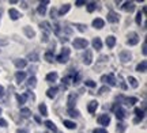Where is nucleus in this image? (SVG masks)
I'll list each match as a JSON object with an SVG mask.
<instances>
[{
  "mask_svg": "<svg viewBox=\"0 0 147 133\" xmlns=\"http://www.w3.org/2000/svg\"><path fill=\"white\" fill-rule=\"evenodd\" d=\"M56 80H57V74H56V72H51V74L47 75V82L53 83V82H56Z\"/></svg>",
  "mask_w": 147,
  "mask_h": 133,
  "instance_id": "obj_25",
  "label": "nucleus"
},
{
  "mask_svg": "<svg viewBox=\"0 0 147 133\" xmlns=\"http://www.w3.org/2000/svg\"><path fill=\"white\" fill-rule=\"evenodd\" d=\"M14 64H15L16 68L22 69V68H25V67L27 65V61L25 59H16V60H14Z\"/></svg>",
  "mask_w": 147,
  "mask_h": 133,
  "instance_id": "obj_17",
  "label": "nucleus"
},
{
  "mask_svg": "<svg viewBox=\"0 0 147 133\" xmlns=\"http://www.w3.org/2000/svg\"><path fill=\"white\" fill-rule=\"evenodd\" d=\"M72 45H74V48L75 49H86L87 48V45H89V41L84 39V38H75Z\"/></svg>",
  "mask_w": 147,
  "mask_h": 133,
  "instance_id": "obj_1",
  "label": "nucleus"
},
{
  "mask_svg": "<svg viewBox=\"0 0 147 133\" xmlns=\"http://www.w3.org/2000/svg\"><path fill=\"white\" fill-rule=\"evenodd\" d=\"M64 126L68 129H75L76 128V124L72 122V121H68V120H64Z\"/></svg>",
  "mask_w": 147,
  "mask_h": 133,
  "instance_id": "obj_29",
  "label": "nucleus"
},
{
  "mask_svg": "<svg viewBox=\"0 0 147 133\" xmlns=\"http://www.w3.org/2000/svg\"><path fill=\"white\" fill-rule=\"evenodd\" d=\"M40 27H41V30H42V34H48V35H49V33L52 31L49 22H42L41 25H40Z\"/></svg>",
  "mask_w": 147,
  "mask_h": 133,
  "instance_id": "obj_15",
  "label": "nucleus"
},
{
  "mask_svg": "<svg viewBox=\"0 0 147 133\" xmlns=\"http://www.w3.org/2000/svg\"><path fill=\"white\" fill-rule=\"evenodd\" d=\"M124 129H125L124 124H119V126H117V130H119L120 133H124Z\"/></svg>",
  "mask_w": 147,
  "mask_h": 133,
  "instance_id": "obj_43",
  "label": "nucleus"
},
{
  "mask_svg": "<svg viewBox=\"0 0 147 133\" xmlns=\"http://www.w3.org/2000/svg\"><path fill=\"white\" fill-rule=\"evenodd\" d=\"M109 122H110V116L109 114H101L100 117H98V124L102 125V126L109 125Z\"/></svg>",
  "mask_w": 147,
  "mask_h": 133,
  "instance_id": "obj_5",
  "label": "nucleus"
},
{
  "mask_svg": "<svg viewBox=\"0 0 147 133\" xmlns=\"http://www.w3.org/2000/svg\"><path fill=\"white\" fill-rule=\"evenodd\" d=\"M8 15H10V18L12 21H18V19L22 16L21 12L18 10H15V8H10V10H8Z\"/></svg>",
  "mask_w": 147,
  "mask_h": 133,
  "instance_id": "obj_9",
  "label": "nucleus"
},
{
  "mask_svg": "<svg viewBox=\"0 0 147 133\" xmlns=\"http://www.w3.org/2000/svg\"><path fill=\"white\" fill-rule=\"evenodd\" d=\"M128 82H129V84H131L132 88H138V86H139V83H138V80L134 78V76H129L128 78Z\"/></svg>",
  "mask_w": 147,
  "mask_h": 133,
  "instance_id": "obj_27",
  "label": "nucleus"
},
{
  "mask_svg": "<svg viewBox=\"0 0 147 133\" xmlns=\"http://www.w3.org/2000/svg\"><path fill=\"white\" fill-rule=\"evenodd\" d=\"M106 90H108V87H102V88L100 90V94H104V92H105Z\"/></svg>",
  "mask_w": 147,
  "mask_h": 133,
  "instance_id": "obj_50",
  "label": "nucleus"
},
{
  "mask_svg": "<svg viewBox=\"0 0 147 133\" xmlns=\"http://www.w3.org/2000/svg\"><path fill=\"white\" fill-rule=\"evenodd\" d=\"M29 60H30V61H38V54L37 53H30L29 54Z\"/></svg>",
  "mask_w": 147,
  "mask_h": 133,
  "instance_id": "obj_40",
  "label": "nucleus"
},
{
  "mask_svg": "<svg viewBox=\"0 0 147 133\" xmlns=\"http://www.w3.org/2000/svg\"><path fill=\"white\" fill-rule=\"evenodd\" d=\"M86 5H87V11H89V12H93V11L97 8V3H95V1H90V3H87Z\"/></svg>",
  "mask_w": 147,
  "mask_h": 133,
  "instance_id": "obj_32",
  "label": "nucleus"
},
{
  "mask_svg": "<svg viewBox=\"0 0 147 133\" xmlns=\"http://www.w3.org/2000/svg\"><path fill=\"white\" fill-rule=\"evenodd\" d=\"M69 53H71V52H69V49L68 48H64L63 50H61V53L57 56V59H56V60H57L60 64H64V63H67V61H68Z\"/></svg>",
  "mask_w": 147,
  "mask_h": 133,
  "instance_id": "obj_2",
  "label": "nucleus"
},
{
  "mask_svg": "<svg viewBox=\"0 0 147 133\" xmlns=\"http://www.w3.org/2000/svg\"><path fill=\"white\" fill-rule=\"evenodd\" d=\"M97 107H98V102L91 101L89 105H87V112H89L90 114H94V113L97 112Z\"/></svg>",
  "mask_w": 147,
  "mask_h": 133,
  "instance_id": "obj_14",
  "label": "nucleus"
},
{
  "mask_svg": "<svg viewBox=\"0 0 147 133\" xmlns=\"http://www.w3.org/2000/svg\"><path fill=\"white\" fill-rule=\"evenodd\" d=\"M136 71L138 72H146L147 71V61L146 60H143L142 63H139L136 65Z\"/></svg>",
  "mask_w": 147,
  "mask_h": 133,
  "instance_id": "obj_20",
  "label": "nucleus"
},
{
  "mask_svg": "<svg viewBox=\"0 0 147 133\" xmlns=\"http://www.w3.org/2000/svg\"><path fill=\"white\" fill-rule=\"evenodd\" d=\"M93 133H108V130H106V129H104V128H97V129H94V130H93Z\"/></svg>",
  "mask_w": 147,
  "mask_h": 133,
  "instance_id": "obj_41",
  "label": "nucleus"
},
{
  "mask_svg": "<svg viewBox=\"0 0 147 133\" xmlns=\"http://www.w3.org/2000/svg\"><path fill=\"white\" fill-rule=\"evenodd\" d=\"M41 41H42V42H48V41H49V35H48V34H42V35H41Z\"/></svg>",
  "mask_w": 147,
  "mask_h": 133,
  "instance_id": "obj_42",
  "label": "nucleus"
},
{
  "mask_svg": "<svg viewBox=\"0 0 147 133\" xmlns=\"http://www.w3.org/2000/svg\"><path fill=\"white\" fill-rule=\"evenodd\" d=\"M84 84L87 86V87H90V88H94L95 86V82H93V80H86V82H84Z\"/></svg>",
  "mask_w": 147,
  "mask_h": 133,
  "instance_id": "obj_38",
  "label": "nucleus"
},
{
  "mask_svg": "<svg viewBox=\"0 0 147 133\" xmlns=\"http://www.w3.org/2000/svg\"><path fill=\"white\" fill-rule=\"evenodd\" d=\"M45 125H47L48 129H51V130H53V132H56L57 130V128H56V125L52 122V121H45Z\"/></svg>",
  "mask_w": 147,
  "mask_h": 133,
  "instance_id": "obj_34",
  "label": "nucleus"
},
{
  "mask_svg": "<svg viewBox=\"0 0 147 133\" xmlns=\"http://www.w3.org/2000/svg\"><path fill=\"white\" fill-rule=\"evenodd\" d=\"M5 45H8V41H7V39H1V38H0V46H5Z\"/></svg>",
  "mask_w": 147,
  "mask_h": 133,
  "instance_id": "obj_48",
  "label": "nucleus"
},
{
  "mask_svg": "<svg viewBox=\"0 0 147 133\" xmlns=\"http://www.w3.org/2000/svg\"><path fill=\"white\" fill-rule=\"evenodd\" d=\"M67 114H68L69 117H78L79 116V112L78 110H75V109H68V112H67Z\"/></svg>",
  "mask_w": 147,
  "mask_h": 133,
  "instance_id": "obj_36",
  "label": "nucleus"
},
{
  "mask_svg": "<svg viewBox=\"0 0 147 133\" xmlns=\"http://www.w3.org/2000/svg\"><path fill=\"white\" fill-rule=\"evenodd\" d=\"M34 120H36L37 122H41V120H40V117H34Z\"/></svg>",
  "mask_w": 147,
  "mask_h": 133,
  "instance_id": "obj_53",
  "label": "nucleus"
},
{
  "mask_svg": "<svg viewBox=\"0 0 147 133\" xmlns=\"http://www.w3.org/2000/svg\"><path fill=\"white\" fill-rule=\"evenodd\" d=\"M128 41H127V43L129 45V46H134V45H136L138 42H139V37H138L136 33H131L129 35H128Z\"/></svg>",
  "mask_w": 147,
  "mask_h": 133,
  "instance_id": "obj_8",
  "label": "nucleus"
},
{
  "mask_svg": "<svg viewBox=\"0 0 147 133\" xmlns=\"http://www.w3.org/2000/svg\"><path fill=\"white\" fill-rule=\"evenodd\" d=\"M36 84H37V79H36V76H32L30 79L27 80V86H29V87H32V88H34V87H36Z\"/></svg>",
  "mask_w": 147,
  "mask_h": 133,
  "instance_id": "obj_31",
  "label": "nucleus"
},
{
  "mask_svg": "<svg viewBox=\"0 0 147 133\" xmlns=\"http://www.w3.org/2000/svg\"><path fill=\"white\" fill-rule=\"evenodd\" d=\"M26 99H27V94H22V95H16V101L19 103V106L25 105L26 103Z\"/></svg>",
  "mask_w": 147,
  "mask_h": 133,
  "instance_id": "obj_24",
  "label": "nucleus"
},
{
  "mask_svg": "<svg viewBox=\"0 0 147 133\" xmlns=\"http://www.w3.org/2000/svg\"><path fill=\"white\" fill-rule=\"evenodd\" d=\"M84 4H86V1H83V0H78V1H75V5H78V7L84 5Z\"/></svg>",
  "mask_w": 147,
  "mask_h": 133,
  "instance_id": "obj_46",
  "label": "nucleus"
},
{
  "mask_svg": "<svg viewBox=\"0 0 147 133\" xmlns=\"http://www.w3.org/2000/svg\"><path fill=\"white\" fill-rule=\"evenodd\" d=\"M57 91H59L57 87H52V88H49V90L47 91V96L48 98H51V99H53L55 96L57 95Z\"/></svg>",
  "mask_w": 147,
  "mask_h": 133,
  "instance_id": "obj_19",
  "label": "nucleus"
},
{
  "mask_svg": "<svg viewBox=\"0 0 147 133\" xmlns=\"http://www.w3.org/2000/svg\"><path fill=\"white\" fill-rule=\"evenodd\" d=\"M0 114H1V107H0Z\"/></svg>",
  "mask_w": 147,
  "mask_h": 133,
  "instance_id": "obj_54",
  "label": "nucleus"
},
{
  "mask_svg": "<svg viewBox=\"0 0 147 133\" xmlns=\"http://www.w3.org/2000/svg\"><path fill=\"white\" fill-rule=\"evenodd\" d=\"M142 16H143V14L139 11V12L136 14V18H135V21H136L138 25H140V23H142Z\"/></svg>",
  "mask_w": 147,
  "mask_h": 133,
  "instance_id": "obj_39",
  "label": "nucleus"
},
{
  "mask_svg": "<svg viewBox=\"0 0 147 133\" xmlns=\"http://www.w3.org/2000/svg\"><path fill=\"white\" fill-rule=\"evenodd\" d=\"M83 63L86 65H90L91 63H93V52H91L90 49H87L86 53L83 54Z\"/></svg>",
  "mask_w": 147,
  "mask_h": 133,
  "instance_id": "obj_7",
  "label": "nucleus"
},
{
  "mask_svg": "<svg viewBox=\"0 0 147 133\" xmlns=\"http://www.w3.org/2000/svg\"><path fill=\"white\" fill-rule=\"evenodd\" d=\"M69 8H71V5L69 4H63L61 7H60V10H59V16H63L64 14H67L69 11Z\"/></svg>",
  "mask_w": 147,
  "mask_h": 133,
  "instance_id": "obj_22",
  "label": "nucleus"
},
{
  "mask_svg": "<svg viewBox=\"0 0 147 133\" xmlns=\"http://www.w3.org/2000/svg\"><path fill=\"white\" fill-rule=\"evenodd\" d=\"M23 31H25V34H26L29 38H33L34 35H36V33H34V30L33 29H30L29 26H26V27H23Z\"/></svg>",
  "mask_w": 147,
  "mask_h": 133,
  "instance_id": "obj_26",
  "label": "nucleus"
},
{
  "mask_svg": "<svg viewBox=\"0 0 147 133\" xmlns=\"http://www.w3.org/2000/svg\"><path fill=\"white\" fill-rule=\"evenodd\" d=\"M38 110H40V113H41V116H48V109L47 106H45V103H41L40 106H38Z\"/></svg>",
  "mask_w": 147,
  "mask_h": 133,
  "instance_id": "obj_28",
  "label": "nucleus"
},
{
  "mask_svg": "<svg viewBox=\"0 0 147 133\" xmlns=\"http://www.w3.org/2000/svg\"><path fill=\"white\" fill-rule=\"evenodd\" d=\"M91 45H93V48L97 49V50H101L102 49V41H101L100 37H95L93 41H91Z\"/></svg>",
  "mask_w": 147,
  "mask_h": 133,
  "instance_id": "obj_16",
  "label": "nucleus"
},
{
  "mask_svg": "<svg viewBox=\"0 0 147 133\" xmlns=\"http://www.w3.org/2000/svg\"><path fill=\"white\" fill-rule=\"evenodd\" d=\"M101 82H104V83L112 86V87H115V86L117 84V80H116V78H115V75H113V74L104 75V76L101 78Z\"/></svg>",
  "mask_w": 147,
  "mask_h": 133,
  "instance_id": "obj_3",
  "label": "nucleus"
},
{
  "mask_svg": "<svg viewBox=\"0 0 147 133\" xmlns=\"http://www.w3.org/2000/svg\"><path fill=\"white\" fill-rule=\"evenodd\" d=\"M76 27H78V30L79 31H84V30H86V26H84V25H76Z\"/></svg>",
  "mask_w": 147,
  "mask_h": 133,
  "instance_id": "obj_45",
  "label": "nucleus"
},
{
  "mask_svg": "<svg viewBox=\"0 0 147 133\" xmlns=\"http://www.w3.org/2000/svg\"><path fill=\"white\" fill-rule=\"evenodd\" d=\"M104 26H105L104 19H101V18H95L94 21H93V27H95V29H102Z\"/></svg>",
  "mask_w": 147,
  "mask_h": 133,
  "instance_id": "obj_18",
  "label": "nucleus"
},
{
  "mask_svg": "<svg viewBox=\"0 0 147 133\" xmlns=\"http://www.w3.org/2000/svg\"><path fill=\"white\" fill-rule=\"evenodd\" d=\"M44 59L47 60L48 63H53V59H55V57H53L52 52H47V53H45V56H44Z\"/></svg>",
  "mask_w": 147,
  "mask_h": 133,
  "instance_id": "obj_35",
  "label": "nucleus"
},
{
  "mask_svg": "<svg viewBox=\"0 0 147 133\" xmlns=\"http://www.w3.org/2000/svg\"><path fill=\"white\" fill-rule=\"evenodd\" d=\"M22 7H23V8H27V4H26V3H25V1L22 3Z\"/></svg>",
  "mask_w": 147,
  "mask_h": 133,
  "instance_id": "obj_52",
  "label": "nucleus"
},
{
  "mask_svg": "<svg viewBox=\"0 0 147 133\" xmlns=\"http://www.w3.org/2000/svg\"><path fill=\"white\" fill-rule=\"evenodd\" d=\"M119 21H120V15H119V14H116L115 11H109V12H108V22H110V23H117Z\"/></svg>",
  "mask_w": 147,
  "mask_h": 133,
  "instance_id": "obj_6",
  "label": "nucleus"
},
{
  "mask_svg": "<svg viewBox=\"0 0 147 133\" xmlns=\"http://www.w3.org/2000/svg\"><path fill=\"white\" fill-rule=\"evenodd\" d=\"M115 45H116V37L109 35V37L106 38V46L108 48H115Z\"/></svg>",
  "mask_w": 147,
  "mask_h": 133,
  "instance_id": "obj_21",
  "label": "nucleus"
},
{
  "mask_svg": "<svg viewBox=\"0 0 147 133\" xmlns=\"http://www.w3.org/2000/svg\"><path fill=\"white\" fill-rule=\"evenodd\" d=\"M3 94H4V87H3V86H0V96L3 95Z\"/></svg>",
  "mask_w": 147,
  "mask_h": 133,
  "instance_id": "obj_49",
  "label": "nucleus"
},
{
  "mask_svg": "<svg viewBox=\"0 0 147 133\" xmlns=\"http://www.w3.org/2000/svg\"><path fill=\"white\" fill-rule=\"evenodd\" d=\"M76 98H78V95H76V94H74V92H71V94L68 95V101H67V105H68L69 109H72V107L75 106Z\"/></svg>",
  "mask_w": 147,
  "mask_h": 133,
  "instance_id": "obj_13",
  "label": "nucleus"
},
{
  "mask_svg": "<svg viewBox=\"0 0 147 133\" xmlns=\"http://www.w3.org/2000/svg\"><path fill=\"white\" fill-rule=\"evenodd\" d=\"M142 53L146 56V53H147V43H146V41L143 42V46H142Z\"/></svg>",
  "mask_w": 147,
  "mask_h": 133,
  "instance_id": "obj_44",
  "label": "nucleus"
},
{
  "mask_svg": "<svg viewBox=\"0 0 147 133\" xmlns=\"http://www.w3.org/2000/svg\"><path fill=\"white\" fill-rule=\"evenodd\" d=\"M21 114H22V117L27 118V117H30V116H32V112H30L29 109H22V110H21Z\"/></svg>",
  "mask_w": 147,
  "mask_h": 133,
  "instance_id": "obj_37",
  "label": "nucleus"
},
{
  "mask_svg": "<svg viewBox=\"0 0 147 133\" xmlns=\"http://www.w3.org/2000/svg\"><path fill=\"white\" fill-rule=\"evenodd\" d=\"M49 4V1L45 0V1H41L40 5H38V8H37V12L40 14V15H45V12H47V5Z\"/></svg>",
  "mask_w": 147,
  "mask_h": 133,
  "instance_id": "obj_10",
  "label": "nucleus"
},
{
  "mask_svg": "<svg viewBox=\"0 0 147 133\" xmlns=\"http://www.w3.org/2000/svg\"><path fill=\"white\" fill-rule=\"evenodd\" d=\"M124 101H125V105H128V106H134V105L138 102V99L136 98H125Z\"/></svg>",
  "mask_w": 147,
  "mask_h": 133,
  "instance_id": "obj_33",
  "label": "nucleus"
},
{
  "mask_svg": "<svg viewBox=\"0 0 147 133\" xmlns=\"http://www.w3.org/2000/svg\"><path fill=\"white\" fill-rule=\"evenodd\" d=\"M131 59H132V54L129 53L128 50H123L120 53V60L123 64H127L128 61H131Z\"/></svg>",
  "mask_w": 147,
  "mask_h": 133,
  "instance_id": "obj_4",
  "label": "nucleus"
},
{
  "mask_svg": "<svg viewBox=\"0 0 147 133\" xmlns=\"http://www.w3.org/2000/svg\"><path fill=\"white\" fill-rule=\"evenodd\" d=\"M115 114L119 120H124V118H125V112H124V109H123L121 106L115 107Z\"/></svg>",
  "mask_w": 147,
  "mask_h": 133,
  "instance_id": "obj_12",
  "label": "nucleus"
},
{
  "mask_svg": "<svg viewBox=\"0 0 147 133\" xmlns=\"http://www.w3.org/2000/svg\"><path fill=\"white\" fill-rule=\"evenodd\" d=\"M25 78H26V74H25V72H16L15 74V79H16V82H18V84H21L22 82L25 80Z\"/></svg>",
  "mask_w": 147,
  "mask_h": 133,
  "instance_id": "obj_23",
  "label": "nucleus"
},
{
  "mask_svg": "<svg viewBox=\"0 0 147 133\" xmlns=\"http://www.w3.org/2000/svg\"><path fill=\"white\" fill-rule=\"evenodd\" d=\"M135 114L138 116V120H142V118L144 117V110H143V109L136 107V109H135Z\"/></svg>",
  "mask_w": 147,
  "mask_h": 133,
  "instance_id": "obj_30",
  "label": "nucleus"
},
{
  "mask_svg": "<svg viewBox=\"0 0 147 133\" xmlns=\"http://www.w3.org/2000/svg\"><path fill=\"white\" fill-rule=\"evenodd\" d=\"M16 133H27L26 130H23V129H18V130H16Z\"/></svg>",
  "mask_w": 147,
  "mask_h": 133,
  "instance_id": "obj_51",
  "label": "nucleus"
},
{
  "mask_svg": "<svg viewBox=\"0 0 147 133\" xmlns=\"http://www.w3.org/2000/svg\"><path fill=\"white\" fill-rule=\"evenodd\" d=\"M121 8L125 11V12H132V11L135 10V3H134V1H125Z\"/></svg>",
  "mask_w": 147,
  "mask_h": 133,
  "instance_id": "obj_11",
  "label": "nucleus"
},
{
  "mask_svg": "<svg viewBox=\"0 0 147 133\" xmlns=\"http://www.w3.org/2000/svg\"><path fill=\"white\" fill-rule=\"evenodd\" d=\"M0 126H3V128H5V126H7V121H5V120H3V118H0Z\"/></svg>",
  "mask_w": 147,
  "mask_h": 133,
  "instance_id": "obj_47",
  "label": "nucleus"
}]
</instances>
